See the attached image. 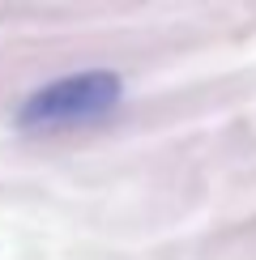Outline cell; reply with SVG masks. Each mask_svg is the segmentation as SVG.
Listing matches in <instances>:
<instances>
[{
	"label": "cell",
	"instance_id": "1",
	"mask_svg": "<svg viewBox=\"0 0 256 260\" xmlns=\"http://www.w3.org/2000/svg\"><path fill=\"white\" fill-rule=\"evenodd\" d=\"M115 103H120V77H111V73L64 77V81H51L47 90L30 94V103L21 107V128H43V133L85 128L111 115Z\"/></svg>",
	"mask_w": 256,
	"mask_h": 260
}]
</instances>
